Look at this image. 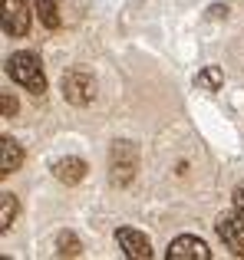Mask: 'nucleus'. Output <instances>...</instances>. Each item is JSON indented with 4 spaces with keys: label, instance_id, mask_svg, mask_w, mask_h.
Instances as JSON below:
<instances>
[{
    "label": "nucleus",
    "instance_id": "nucleus-1",
    "mask_svg": "<svg viewBox=\"0 0 244 260\" xmlns=\"http://www.w3.org/2000/svg\"><path fill=\"white\" fill-rule=\"evenodd\" d=\"M7 73H10L13 83H20L26 92L37 95V99L46 92V76H43V66H40V56H37V53H30V50L13 53V56L7 59Z\"/></svg>",
    "mask_w": 244,
    "mask_h": 260
},
{
    "label": "nucleus",
    "instance_id": "nucleus-2",
    "mask_svg": "<svg viewBox=\"0 0 244 260\" xmlns=\"http://www.w3.org/2000/svg\"><path fill=\"white\" fill-rule=\"evenodd\" d=\"M139 172V148L132 142H112V152H109V181L116 188H126L129 181Z\"/></svg>",
    "mask_w": 244,
    "mask_h": 260
},
{
    "label": "nucleus",
    "instance_id": "nucleus-3",
    "mask_svg": "<svg viewBox=\"0 0 244 260\" xmlns=\"http://www.w3.org/2000/svg\"><path fill=\"white\" fill-rule=\"evenodd\" d=\"M63 95L73 106H89V102L96 99V79L86 70H70L63 76Z\"/></svg>",
    "mask_w": 244,
    "mask_h": 260
},
{
    "label": "nucleus",
    "instance_id": "nucleus-4",
    "mask_svg": "<svg viewBox=\"0 0 244 260\" xmlns=\"http://www.w3.org/2000/svg\"><path fill=\"white\" fill-rule=\"evenodd\" d=\"M215 231H218V237L225 241V247L231 250V254L244 257V214H221L218 224H215Z\"/></svg>",
    "mask_w": 244,
    "mask_h": 260
},
{
    "label": "nucleus",
    "instance_id": "nucleus-5",
    "mask_svg": "<svg viewBox=\"0 0 244 260\" xmlns=\"http://www.w3.org/2000/svg\"><path fill=\"white\" fill-rule=\"evenodd\" d=\"M26 30H30L26 0H4V33L7 37H26Z\"/></svg>",
    "mask_w": 244,
    "mask_h": 260
},
{
    "label": "nucleus",
    "instance_id": "nucleus-6",
    "mask_svg": "<svg viewBox=\"0 0 244 260\" xmlns=\"http://www.w3.org/2000/svg\"><path fill=\"white\" fill-rule=\"evenodd\" d=\"M165 257H168V260H211V250H208L205 241L185 234V237H175V241L168 244Z\"/></svg>",
    "mask_w": 244,
    "mask_h": 260
},
{
    "label": "nucleus",
    "instance_id": "nucleus-7",
    "mask_svg": "<svg viewBox=\"0 0 244 260\" xmlns=\"http://www.w3.org/2000/svg\"><path fill=\"white\" fill-rule=\"evenodd\" d=\"M116 241H119L122 254H126L129 260H148V257H152V244H148V237L142 234V231H135V228H119Z\"/></svg>",
    "mask_w": 244,
    "mask_h": 260
},
{
    "label": "nucleus",
    "instance_id": "nucleus-8",
    "mask_svg": "<svg viewBox=\"0 0 244 260\" xmlns=\"http://www.w3.org/2000/svg\"><path fill=\"white\" fill-rule=\"evenodd\" d=\"M86 172H89V168H86V161L83 158H59V161H53V178H56L59 184H79L86 178Z\"/></svg>",
    "mask_w": 244,
    "mask_h": 260
},
{
    "label": "nucleus",
    "instance_id": "nucleus-9",
    "mask_svg": "<svg viewBox=\"0 0 244 260\" xmlns=\"http://www.w3.org/2000/svg\"><path fill=\"white\" fill-rule=\"evenodd\" d=\"M20 165H23V145L13 142L10 135H4V139H0V175L20 172Z\"/></svg>",
    "mask_w": 244,
    "mask_h": 260
},
{
    "label": "nucleus",
    "instance_id": "nucleus-10",
    "mask_svg": "<svg viewBox=\"0 0 244 260\" xmlns=\"http://www.w3.org/2000/svg\"><path fill=\"white\" fill-rule=\"evenodd\" d=\"M37 17L43 26H50V30H59V0H37Z\"/></svg>",
    "mask_w": 244,
    "mask_h": 260
},
{
    "label": "nucleus",
    "instance_id": "nucleus-11",
    "mask_svg": "<svg viewBox=\"0 0 244 260\" xmlns=\"http://www.w3.org/2000/svg\"><path fill=\"white\" fill-rule=\"evenodd\" d=\"M17 214H20V204H17V198L10 194V191H4L0 194V231H10V224L17 221Z\"/></svg>",
    "mask_w": 244,
    "mask_h": 260
},
{
    "label": "nucleus",
    "instance_id": "nucleus-12",
    "mask_svg": "<svg viewBox=\"0 0 244 260\" xmlns=\"http://www.w3.org/2000/svg\"><path fill=\"white\" fill-rule=\"evenodd\" d=\"M221 83H225V76H221L218 66H205V70L195 76V86H198V89H208V92H218Z\"/></svg>",
    "mask_w": 244,
    "mask_h": 260
},
{
    "label": "nucleus",
    "instance_id": "nucleus-13",
    "mask_svg": "<svg viewBox=\"0 0 244 260\" xmlns=\"http://www.w3.org/2000/svg\"><path fill=\"white\" fill-rule=\"evenodd\" d=\"M56 247H59V254L63 257H76L79 254V241H76V234H59V241H56Z\"/></svg>",
    "mask_w": 244,
    "mask_h": 260
},
{
    "label": "nucleus",
    "instance_id": "nucleus-14",
    "mask_svg": "<svg viewBox=\"0 0 244 260\" xmlns=\"http://www.w3.org/2000/svg\"><path fill=\"white\" fill-rule=\"evenodd\" d=\"M0 112H4V119H13V115H17V99H13L10 92H0Z\"/></svg>",
    "mask_w": 244,
    "mask_h": 260
},
{
    "label": "nucleus",
    "instance_id": "nucleus-15",
    "mask_svg": "<svg viewBox=\"0 0 244 260\" xmlns=\"http://www.w3.org/2000/svg\"><path fill=\"white\" fill-rule=\"evenodd\" d=\"M234 211H238V214H244V181L234 188Z\"/></svg>",
    "mask_w": 244,
    "mask_h": 260
}]
</instances>
